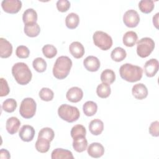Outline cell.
I'll use <instances>...</instances> for the list:
<instances>
[{"label":"cell","mask_w":159,"mask_h":159,"mask_svg":"<svg viewBox=\"0 0 159 159\" xmlns=\"http://www.w3.org/2000/svg\"><path fill=\"white\" fill-rule=\"evenodd\" d=\"M12 75L20 85L27 84L32 80V74L27 64L23 62L15 63L12 67Z\"/></svg>","instance_id":"obj_1"},{"label":"cell","mask_w":159,"mask_h":159,"mask_svg":"<svg viewBox=\"0 0 159 159\" xmlns=\"http://www.w3.org/2000/svg\"><path fill=\"white\" fill-rule=\"evenodd\" d=\"M120 77L126 81L134 83L141 80L143 70L140 66L130 63H125L119 68Z\"/></svg>","instance_id":"obj_2"},{"label":"cell","mask_w":159,"mask_h":159,"mask_svg":"<svg viewBox=\"0 0 159 159\" xmlns=\"http://www.w3.org/2000/svg\"><path fill=\"white\" fill-rule=\"evenodd\" d=\"M72 66L71 60L66 56H60L56 60L53 67V75L58 80L65 79L68 75Z\"/></svg>","instance_id":"obj_3"},{"label":"cell","mask_w":159,"mask_h":159,"mask_svg":"<svg viewBox=\"0 0 159 159\" xmlns=\"http://www.w3.org/2000/svg\"><path fill=\"white\" fill-rule=\"evenodd\" d=\"M58 114L61 119L69 123L76 121L80 116V112L76 107L66 104H61L58 107Z\"/></svg>","instance_id":"obj_4"},{"label":"cell","mask_w":159,"mask_h":159,"mask_svg":"<svg viewBox=\"0 0 159 159\" xmlns=\"http://www.w3.org/2000/svg\"><path fill=\"white\" fill-rule=\"evenodd\" d=\"M155 48V42L150 37H144L137 42V53L141 58L148 57Z\"/></svg>","instance_id":"obj_5"},{"label":"cell","mask_w":159,"mask_h":159,"mask_svg":"<svg viewBox=\"0 0 159 159\" xmlns=\"http://www.w3.org/2000/svg\"><path fill=\"white\" fill-rule=\"evenodd\" d=\"M93 40L94 45L102 50H107L112 45L111 37L103 31H96L93 34Z\"/></svg>","instance_id":"obj_6"},{"label":"cell","mask_w":159,"mask_h":159,"mask_svg":"<svg viewBox=\"0 0 159 159\" xmlns=\"http://www.w3.org/2000/svg\"><path fill=\"white\" fill-rule=\"evenodd\" d=\"M36 108L37 104L35 100L32 98H26L20 103L19 113L22 117L30 119L35 114Z\"/></svg>","instance_id":"obj_7"},{"label":"cell","mask_w":159,"mask_h":159,"mask_svg":"<svg viewBox=\"0 0 159 159\" xmlns=\"http://www.w3.org/2000/svg\"><path fill=\"white\" fill-rule=\"evenodd\" d=\"M123 22L124 24L130 28H134L137 26L140 22V16L138 12L134 10L130 9L127 11L123 16Z\"/></svg>","instance_id":"obj_8"},{"label":"cell","mask_w":159,"mask_h":159,"mask_svg":"<svg viewBox=\"0 0 159 159\" xmlns=\"http://www.w3.org/2000/svg\"><path fill=\"white\" fill-rule=\"evenodd\" d=\"M1 7L7 13L16 14L22 7V2L19 0H4L1 2Z\"/></svg>","instance_id":"obj_9"},{"label":"cell","mask_w":159,"mask_h":159,"mask_svg":"<svg viewBox=\"0 0 159 159\" xmlns=\"http://www.w3.org/2000/svg\"><path fill=\"white\" fill-rule=\"evenodd\" d=\"M35 133V129L32 126L24 125L20 128L19 132V136L22 141L29 142L33 140Z\"/></svg>","instance_id":"obj_10"},{"label":"cell","mask_w":159,"mask_h":159,"mask_svg":"<svg viewBox=\"0 0 159 159\" xmlns=\"http://www.w3.org/2000/svg\"><path fill=\"white\" fill-rule=\"evenodd\" d=\"M83 97L82 89L78 87L74 86L70 88L66 94V98L70 102H78Z\"/></svg>","instance_id":"obj_11"},{"label":"cell","mask_w":159,"mask_h":159,"mask_svg":"<svg viewBox=\"0 0 159 159\" xmlns=\"http://www.w3.org/2000/svg\"><path fill=\"white\" fill-rule=\"evenodd\" d=\"M158 70V61L155 58H151L144 65V71L147 77L154 76Z\"/></svg>","instance_id":"obj_12"},{"label":"cell","mask_w":159,"mask_h":159,"mask_svg":"<svg viewBox=\"0 0 159 159\" xmlns=\"http://www.w3.org/2000/svg\"><path fill=\"white\" fill-rule=\"evenodd\" d=\"M88 155L95 158L102 157L104 153V148L102 144L98 142L91 143L87 148Z\"/></svg>","instance_id":"obj_13"},{"label":"cell","mask_w":159,"mask_h":159,"mask_svg":"<svg viewBox=\"0 0 159 159\" xmlns=\"http://www.w3.org/2000/svg\"><path fill=\"white\" fill-rule=\"evenodd\" d=\"M84 68L89 71H97L101 65L99 60L94 56H88L83 60Z\"/></svg>","instance_id":"obj_14"},{"label":"cell","mask_w":159,"mask_h":159,"mask_svg":"<svg viewBox=\"0 0 159 159\" xmlns=\"http://www.w3.org/2000/svg\"><path fill=\"white\" fill-rule=\"evenodd\" d=\"M132 95L137 99L142 100L148 96V89L143 83H138L133 86L132 89Z\"/></svg>","instance_id":"obj_15"},{"label":"cell","mask_w":159,"mask_h":159,"mask_svg":"<svg viewBox=\"0 0 159 159\" xmlns=\"http://www.w3.org/2000/svg\"><path fill=\"white\" fill-rule=\"evenodd\" d=\"M12 53L11 43L4 38H0V57L3 58L9 57Z\"/></svg>","instance_id":"obj_16"},{"label":"cell","mask_w":159,"mask_h":159,"mask_svg":"<svg viewBox=\"0 0 159 159\" xmlns=\"http://www.w3.org/2000/svg\"><path fill=\"white\" fill-rule=\"evenodd\" d=\"M70 53L75 58H81L84 54V48L81 43L79 42H72L69 47Z\"/></svg>","instance_id":"obj_17"},{"label":"cell","mask_w":159,"mask_h":159,"mask_svg":"<svg viewBox=\"0 0 159 159\" xmlns=\"http://www.w3.org/2000/svg\"><path fill=\"white\" fill-rule=\"evenodd\" d=\"M20 125V121L17 117H11L6 121V129L9 134L13 135L17 132Z\"/></svg>","instance_id":"obj_18"},{"label":"cell","mask_w":159,"mask_h":159,"mask_svg":"<svg viewBox=\"0 0 159 159\" xmlns=\"http://www.w3.org/2000/svg\"><path fill=\"white\" fill-rule=\"evenodd\" d=\"M89 130L94 135H100L104 129L103 122L99 119H95L92 120L89 124Z\"/></svg>","instance_id":"obj_19"},{"label":"cell","mask_w":159,"mask_h":159,"mask_svg":"<svg viewBox=\"0 0 159 159\" xmlns=\"http://www.w3.org/2000/svg\"><path fill=\"white\" fill-rule=\"evenodd\" d=\"M51 158L52 159H73L74 158V157L71 151L63 148H57L52 151Z\"/></svg>","instance_id":"obj_20"},{"label":"cell","mask_w":159,"mask_h":159,"mask_svg":"<svg viewBox=\"0 0 159 159\" xmlns=\"http://www.w3.org/2000/svg\"><path fill=\"white\" fill-rule=\"evenodd\" d=\"M22 20L25 25L36 23L37 20V12L32 8L26 9L23 13Z\"/></svg>","instance_id":"obj_21"},{"label":"cell","mask_w":159,"mask_h":159,"mask_svg":"<svg viewBox=\"0 0 159 159\" xmlns=\"http://www.w3.org/2000/svg\"><path fill=\"white\" fill-rule=\"evenodd\" d=\"M72 145L76 152L81 153L87 149L88 141L85 137H79L73 139Z\"/></svg>","instance_id":"obj_22"},{"label":"cell","mask_w":159,"mask_h":159,"mask_svg":"<svg viewBox=\"0 0 159 159\" xmlns=\"http://www.w3.org/2000/svg\"><path fill=\"white\" fill-rule=\"evenodd\" d=\"M138 39V36L136 32L134 31H128L125 33L123 35L122 41L124 45L126 47H131L135 45L137 40Z\"/></svg>","instance_id":"obj_23"},{"label":"cell","mask_w":159,"mask_h":159,"mask_svg":"<svg viewBox=\"0 0 159 159\" xmlns=\"http://www.w3.org/2000/svg\"><path fill=\"white\" fill-rule=\"evenodd\" d=\"M25 34L30 37H35L39 35L40 32V27L36 22L31 24H25L24 27Z\"/></svg>","instance_id":"obj_24"},{"label":"cell","mask_w":159,"mask_h":159,"mask_svg":"<svg viewBox=\"0 0 159 159\" xmlns=\"http://www.w3.org/2000/svg\"><path fill=\"white\" fill-rule=\"evenodd\" d=\"M80 22V17L76 13L71 12L67 15L65 18V24L66 27L70 29L76 28Z\"/></svg>","instance_id":"obj_25"},{"label":"cell","mask_w":159,"mask_h":159,"mask_svg":"<svg viewBox=\"0 0 159 159\" xmlns=\"http://www.w3.org/2000/svg\"><path fill=\"white\" fill-rule=\"evenodd\" d=\"M83 111L86 116H93L98 111V105L94 101H86L83 106Z\"/></svg>","instance_id":"obj_26"},{"label":"cell","mask_w":159,"mask_h":159,"mask_svg":"<svg viewBox=\"0 0 159 159\" xmlns=\"http://www.w3.org/2000/svg\"><path fill=\"white\" fill-rule=\"evenodd\" d=\"M127 56V53L125 50L120 47H116L111 53V57L112 60L116 61V62H119L122 61Z\"/></svg>","instance_id":"obj_27"},{"label":"cell","mask_w":159,"mask_h":159,"mask_svg":"<svg viewBox=\"0 0 159 159\" xmlns=\"http://www.w3.org/2000/svg\"><path fill=\"white\" fill-rule=\"evenodd\" d=\"M116 80V75L113 70L111 69L104 70L101 74V80L102 83L111 84Z\"/></svg>","instance_id":"obj_28"},{"label":"cell","mask_w":159,"mask_h":159,"mask_svg":"<svg viewBox=\"0 0 159 159\" xmlns=\"http://www.w3.org/2000/svg\"><path fill=\"white\" fill-rule=\"evenodd\" d=\"M50 147V142L43 138H37L35 142V148L40 153L47 152Z\"/></svg>","instance_id":"obj_29"},{"label":"cell","mask_w":159,"mask_h":159,"mask_svg":"<svg viewBox=\"0 0 159 159\" xmlns=\"http://www.w3.org/2000/svg\"><path fill=\"white\" fill-rule=\"evenodd\" d=\"M111 93L110 85L106 83H102L99 84L96 88L97 95L101 98H108Z\"/></svg>","instance_id":"obj_30"},{"label":"cell","mask_w":159,"mask_h":159,"mask_svg":"<svg viewBox=\"0 0 159 159\" xmlns=\"http://www.w3.org/2000/svg\"><path fill=\"white\" fill-rule=\"evenodd\" d=\"M154 7V2L152 0H142L139 3V9L145 14L150 13L153 10Z\"/></svg>","instance_id":"obj_31"},{"label":"cell","mask_w":159,"mask_h":159,"mask_svg":"<svg viewBox=\"0 0 159 159\" xmlns=\"http://www.w3.org/2000/svg\"><path fill=\"white\" fill-rule=\"evenodd\" d=\"M33 68L39 73H42L47 69V62L41 57H37L35 58L32 62Z\"/></svg>","instance_id":"obj_32"},{"label":"cell","mask_w":159,"mask_h":159,"mask_svg":"<svg viewBox=\"0 0 159 159\" xmlns=\"http://www.w3.org/2000/svg\"><path fill=\"white\" fill-rule=\"evenodd\" d=\"M17 107V102L13 98H8L6 99L2 104V109L8 113L13 112Z\"/></svg>","instance_id":"obj_33"},{"label":"cell","mask_w":159,"mask_h":159,"mask_svg":"<svg viewBox=\"0 0 159 159\" xmlns=\"http://www.w3.org/2000/svg\"><path fill=\"white\" fill-rule=\"evenodd\" d=\"M70 134L73 139L79 137H85L86 134V130L83 125L77 124L72 127Z\"/></svg>","instance_id":"obj_34"},{"label":"cell","mask_w":159,"mask_h":159,"mask_svg":"<svg viewBox=\"0 0 159 159\" xmlns=\"http://www.w3.org/2000/svg\"><path fill=\"white\" fill-rule=\"evenodd\" d=\"M42 53L47 58H52L57 54V49L53 45L47 44L42 47Z\"/></svg>","instance_id":"obj_35"},{"label":"cell","mask_w":159,"mask_h":159,"mask_svg":"<svg viewBox=\"0 0 159 159\" xmlns=\"http://www.w3.org/2000/svg\"><path fill=\"white\" fill-rule=\"evenodd\" d=\"M55 137V133L52 129L50 127H44L42 129L38 135L39 138H43L52 142Z\"/></svg>","instance_id":"obj_36"},{"label":"cell","mask_w":159,"mask_h":159,"mask_svg":"<svg viewBox=\"0 0 159 159\" xmlns=\"http://www.w3.org/2000/svg\"><path fill=\"white\" fill-rule=\"evenodd\" d=\"M54 93L52 89L48 88H42L39 91L40 98L44 101H52L53 98Z\"/></svg>","instance_id":"obj_37"},{"label":"cell","mask_w":159,"mask_h":159,"mask_svg":"<svg viewBox=\"0 0 159 159\" xmlns=\"http://www.w3.org/2000/svg\"><path fill=\"white\" fill-rule=\"evenodd\" d=\"M16 55L19 58H27L30 55V50L26 46L20 45L16 50Z\"/></svg>","instance_id":"obj_38"},{"label":"cell","mask_w":159,"mask_h":159,"mask_svg":"<svg viewBox=\"0 0 159 159\" xmlns=\"http://www.w3.org/2000/svg\"><path fill=\"white\" fill-rule=\"evenodd\" d=\"M57 9L61 12H66L70 7V2L68 0H59L56 3Z\"/></svg>","instance_id":"obj_39"},{"label":"cell","mask_w":159,"mask_h":159,"mask_svg":"<svg viewBox=\"0 0 159 159\" xmlns=\"http://www.w3.org/2000/svg\"><path fill=\"white\" fill-rule=\"evenodd\" d=\"M1 81V91H0V96L3 97L7 96L10 91L8 84L7 81L3 78H0Z\"/></svg>","instance_id":"obj_40"},{"label":"cell","mask_w":159,"mask_h":159,"mask_svg":"<svg viewBox=\"0 0 159 159\" xmlns=\"http://www.w3.org/2000/svg\"><path fill=\"white\" fill-rule=\"evenodd\" d=\"M158 128H159V122L158 120H155L152 122L149 127V133L151 134V135L153 137H158L159 135Z\"/></svg>","instance_id":"obj_41"},{"label":"cell","mask_w":159,"mask_h":159,"mask_svg":"<svg viewBox=\"0 0 159 159\" xmlns=\"http://www.w3.org/2000/svg\"><path fill=\"white\" fill-rule=\"evenodd\" d=\"M0 158H6V159H9L11 158L10 153L8 150L2 148L0 150Z\"/></svg>","instance_id":"obj_42"},{"label":"cell","mask_w":159,"mask_h":159,"mask_svg":"<svg viewBox=\"0 0 159 159\" xmlns=\"http://www.w3.org/2000/svg\"><path fill=\"white\" fill-rule=\"evenodd\" d=\"M158 15H159V13H157V14L153 17V25L155 26V27H156L157 29L158 28Z\"/></svg>","instance_id":"obj_43"}]
</instances>
